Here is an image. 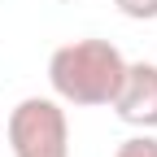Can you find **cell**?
<instances>
[{
  "mask_svg": "<svg viewBox=\"0 0 157 157\" xmlns=\"http://www.w3.org/2000/svg\"><path fill=\"white\" fill-rule=\"evenodd\" d=\"M118 13L131 17V22H153L157 17V0H113Z\"/></svg>",
  "mask_w": 157,
  "mask_h": 157,
  "instance_id": "cell-5",
  "label": "cell"
},
{
  "mask_svg": "<svg viewBox=\"0 0 157 157\" xmlns=\"http://www.w3.org/2000/svg\"><path fill=\"white\" fill-rule=\"evenodd\" d=\"M113 157H157V135L153 131L131 135V140H122V144L113 148Z\"/></svg>",
  "mask_w": 157,
  "mask_h": 157,
  "instance_id": "cell-4",
  "label": "cell"
},
{
  "mask_svg": "<svg viewBox=\"0 0 157 157\" xmlns=\"http://www.w3.org/2000/svg\"><path fill=\"white\" fill-rule=\"evenodd\" d=\"M127 57L109 39H70L48 57V87L61 105L101 109L118 96Z\"/></svg>",
  "mask_w": 157,
  "mask_h": 157,
  "instance_id": "cell-1",
  "label": "cell"
},
{
  "mask_svg": "<svg viewBox=\"0 0 157 157\" xmlns=\"http://www.w3.org/2000/svg\"><path fill=\"white\" fill-rule=\"evenodd\" d=\"M5 135L13 157H70V118L57 96L17 101L5 122Z\"/></svg>",
  "mask_w": 157,
  "mask_h": 157,
  "instance_id": "cell-2",
  "label": "cell"
},
{
  "mask_svg": "<svg viewBox=\"0 0 157 157\" xmlns=\"http://www.w3.org/2000/svg\"><path fill=\"white\" fill-rule=\"evenodd\" d=\"M109 109L135 131H157V66L153 61H127Z\"/></svg>",
  "mask_w": 157,
  "mask_h": 157,
  "instance_id": "cell-3",
  "label": "cell"
}]
</instances>
